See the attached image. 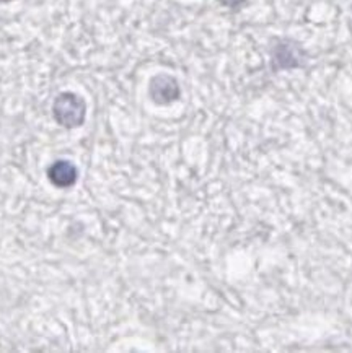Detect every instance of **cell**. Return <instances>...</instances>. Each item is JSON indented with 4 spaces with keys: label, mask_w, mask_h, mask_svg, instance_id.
Wrapping results in <instances>:
<instances>
[{
    "label": "cell",
    "mask_w": 352,
    "mask_h": 353,
    "mask_svg": "<svg viewBox=\"0 0 352 353\" xmlns=\"http://www.w3.org/2000/svg\"><path fill=\"white\" fill-rule=\"evenodd\" d=\"M52 116L62 128H80L85 122V117H87V103L80 94L64 92L57 94V98L54 99Z\"/></svg>",
    "instance_id": "1"
},
{
    "label": "cell",
    "mask_w": 352,
    "mask_h": 353,
    "mask_svg": "<svg viewBox=\"0 0 352 353\" xmlns=\"http://www.w3.org/2000/svg\"><path fill=\"white\" fill-rule=\"evenodd\" d=\"M150 98L157 105H170L179 98V85L171 75L160 74L153 77L150 81Z\"/></svg>",
    "instance_id": "2"
},
{
    "label": "cell",
    "mask_w": 352,
    "mask_h": 353,
    "mask_svg": "<svg viewBox=\"0 0 352 353\" xmlns=\"http://www.w3.org/2000/svg\"><path fill=\"white\" fill-rule=\"evenodd\" d=\"M219 2L225 7H237V6H240V3L245 2V0H219Z\"/></svg>",
    "instance_id": "4"
},
{
    "label": "cell",
    "mask_w": 352,
    "mask_h": 353,
    "mask_svg": "<svg viewBox=\"0 0 352 353\" xmlns=\"http://www.w3.org/2000/svg\"><path fill=\"white\" fill-rule=\"evenodd\" d=\"M7 2H12V0H0V3H7Z\"/></svg>",
    "instance_id": "5"
},
{
    "label": "cell",
    "mask_w": 352,
    "mask_h": 353,
    "mask_svg": "<svg viewBox=\"0 0 352 353\" xmlns=\"http://www.w3.org/2000/svg\"><path fill=\"white\" fill-rule=\"evenodd\" d=\"M48 179L59 189H69L79 179V170L69 160H57L48 168Z\"/></svg>",
    "instance_id": "3"
}]
</instances>
